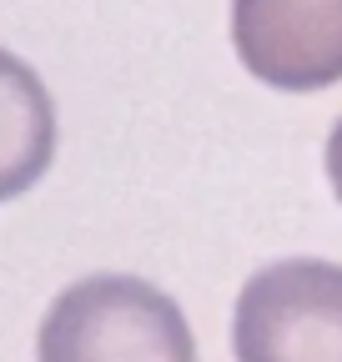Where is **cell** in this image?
<instances>
[{
    "label": "cell",
    "mask_w": 342,
    "mask_h": 362,
    "mask_svg": "<svg viewBox=\"0 0 342 362\" xmlns=\"http://www.w3.org/2000/svg\"><path fill=\"white\" fill-rule=\"evenodd\" d=\"M35 362H196V337L161 287L101 272L51 302Z\"/></svg>",
    "instance_id": "obj_1"
},
{
    "label": "cell",
    "mask_w": 342,
    "mask_h": 362,
    "mask_svg": "<svg viewBox=\"0 0 342 362\" xmlns=\"http://www.w3.org/2000/svg\"><path fill=\"white\" fill-rule=\"evenodd\" d=\"M237 362H342V267L287 257L237 292Z\"/></svg>",
    "instance_id": "obj_2"
},
{
    "label": "cell",
    "mask_w": 342,
    "mask_h": 362,
    "mask_svg": "<svg viewBox=\"0 0 342 362\" xmlns=\"http://www.w3.org/2000/svg\"><path fill=\"white\" fill-rule=\"evenodd\" d=\"M232 45L272 90H327L342 81V0H232Z\"/></svg>",
    "instance_id": "obj_3"
},
{
    "label": "cell",
    "mask_w": 342,
    "mask_h": 362,
    "mask_svg": "<svg viewBox=\"0 0 342 362\" xmlns=\"http://www.w3.org/2000/svg\"><path fill=\"white\" fill-rule=\"evenodd\" d=\"M56 161L51 90L20 56L0 45V202L25 197Z\"/></svg>",
    "instance_id": "obj_4"
},
{
    "label": "cell",
    "mask_w": 342,
    "mask_h": 362,
    "mask_svg": "<svg viewBox=\"0 0 342 362\" xmlns=\"http://www.w3.org/2000/svg\"><path fill=\"white\" fill-rule=\"evenodd\" d=\"M322 166H327V187H332V197L342 202V116H337V126H332V136H327Z\"/></svg>",
    "instance_id": "obj_5"
}]
</instances>
